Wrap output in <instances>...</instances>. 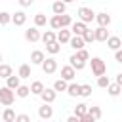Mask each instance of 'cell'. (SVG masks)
Returning a JSON list of instances; mask_svg holds the SVG:
<instances>
[{"instance_id":"74e56055","label":"cell","mask_w":122,"mask_h":122,"mask_svg":"<svg viewBox=\"0 0 122 122\" xmlns=\"http://www.w3.org/2000/svg\"><path fill=\"white\" fill-rule=\"evenodd\" d=\"M71 23H72L71 15H67V11L61 13V27H71Z\"/></svg>"},{"instance_id":"277c9868","label":"cell","mask_w":122,"mask_h":122,"mask_svg":"<svg viewBox=\"0 0 122 122\" xmlns=\"http://www.w3.org/2000/svg\"><path fill=\"white\" fill-rule=\"evenodd\" d=\"M40 67H42V71H44L46 74H53V72L57 71V61H55L53 57H46Z\"/></svg>"},{"instance_id":"e575fe53","label":"cell","mask_w":122,"mask_h":122,"mask_svg":"<svg viewBox=\"0 0 122 122\" xmlns=\"http://www.w3.org/2000/svg\"><path fill=\"white\" fill-rule=\"evenodd\" d=\"M111 84V80H109V76H105V74H101V76H97V86L99 88H107Z\"/></svg>"},{"instance_id":"2e32d148","label":"cell","mask_w":122,"mask_h":122,"mask_svg":"<svg viewBox=\"0 0 122 122\" xmlns=\"http://www.w3.org/2000/svg\"><path fill=\"white\" fill-rule=\"evenodd\" d=\"M44 59H46V55H44V51H40V50H34V51L30 53V63H32V65H42Z\"/></svg>"},{"instance_id":"52a82bcc","label":"cell","mask_w":122,"mask_h":122,"mask_svg":"<svg viewBox=\"0 0 122 122\" xmlns=\"http://www.w3.org/2000/svg\"><path fill=\"white\" fill-rule=\"evenodd\" d=\"M40 97H42V101H44V103H53V101H55V97H57V92H55L53 88H44V90H42V93H40Z\"/></svg>"},{"instance_id":"484cf974","label":"cell","mask_w":122,"mask_h":122,"mask_svg":"<svg viewBox=\"0 0 122 122\" xmlns=\"http://www.w3.org/2000/svg\"><path fill=\"white\" fill-rule=\"evenodd\" d=\"M67 80H63V78H59V80H55L53 82V90L55 92H67Z\"/></svg>"},{"instance_id":"cb8c5ba5","label":"cell","mask_w":122,"mask_h":122,"mask_svg":"<svg viewBox=\"0 0 122 122\" xmlns=\"http://www.w3.org/2000/svg\"><path fill=\"white\" fill-rule=\"evenodd\" d=\"M40 40H42L44 44H50V42H55L57 38H55V32H53V30H46V32L40 36Z\"/></svg>"},{"instance_id":"d590c367","label":"cell","mask_w":122,"mask_h":122,"mask_svg":"<svg viewBox=\"0 0 122 122\" xmlns=\"http://www.w3.org/2000/svg\"><path fill=\"white\" fill-rule=\"evenodd\" d=\"M88 112H90L95 120H99V118H101V109H99V107H88Z\"/></svg>"},{"instance_id":"ac0fdd59","label":"cell","mask_w":122,"mask_h":122,"mask_svg":"<svg viewBox=\"0 0 122 122\" xmlns=\"http://www.w3.org/2000/svg\"><path fill=\"white\" fill-rule=\"evenodd\" d=\"M51 10H53V13H57V15H61V13H65V11H67V4H65L63 0H57V2H53V6H51Z\"/></svg>"},{"instance_id":"8992f818","label":"cell","mask_w":122,"mask_h":122,"mask_svg":"<svg viewBox=\"0 0 122 122\" xmlns=\"http://www.w3.org/2000/svg\"><path fill=\"white\" fill-rule=\"evenodd\" d=\"M74 76H76V69H74L72 65H65V67H61V78H63V80L72 82Z\"/></svg>"},{"instance_id":"d6986e66","label":"cell","mask_w":122,"mask_h":122,"mask_svg":"<svg viewBox=\"0 0 122 122\" xmlns=\"http://www.w3.org/2000/svg\"><path fill=\"white\" fill-rule=\"evenodd\" d=\"M107 92H109V95H111V97H116V95H120V93H122V86H120V84H116V82H114V84H109V86H107Z\"/></svg>"},{"instance_id":"3957f363","label":"cell","mask_w":122,"mask_h":122,"mask_svg":"<svg viewBox=\"0 0 122 122\" xmlns=\"http://www.w3.org/2000/svg\"><path fill=\"white\" fill-rule=\"evenodd\" d=\"M76 15H78V19H80V21H84L86 25H88V23H92V21L95 19V11H93L92 8H86V6H84V8H80V10L76 11Z\"/></svg>"},{"instance_id":"9c48e42d","label":"cell","mask_w":122,"mask_h":122,"mask_svg":"<svg viewBox=\"0 0 122 122\" xmlns=\"http://www.w3.org/2000/svg\"><path fill=\"white\" fill-rule=\"evenodd\" d=\"M38 116L42 120H48L53 116V107H50V103H44L42 107H38Z\"/></svg>"},{"instance_id":"5b68a950","label":"cell","mask_w":122,"mask_h":122,"mask_svg":"<svg viewBox=\"0 0 122 122\" xmlns=\"http://www.w3.org/2000/svg\"><path fill=\"white\" fill-rule=\"evenodd\" d=\"M71 36H72V32H71V29H69V27H61V29H59V32L55 34V38H57V42H59V44H69Z\"/></svg>"},{"instance_id":"5bb4252c","label":"cell","mask_w":122,"mask_h":122,"mask_svg":"<svg viewBox=\"0 0 122 122\" xmlns=\"http://www.w3.org/2000/svg\"><path fill=\"white\" fill-rule=\"evenodd\" d=\"M105 42H107V48H111L112 51L118 50V48H122V40H120V36H109Z\"/></svg>"},{"instance_id":"ee69618b","label":"cell","mask_w":122,"mask_h":122,"mask_svg":"<svg viewBox=\"0 0 122 122\" xmlns=\"http://www.w3.org/2000/svg\"><path fill=\"white\" fill-rule=\"evenodd\" d=\"M67 122H80V116L72 114V116H69V118H67Z\"/></svg>"},{"instance_id":"4fadbf2b","label":"cell","mask_w":122,"mask_h":122,"mask_svg":"<svg viewBox=\"0 0 122 122\" xmlns=\"http://www.w3.org/2000/svg\"><path fill=\"white\" fill-rule=\"evenodd\" d=\"M69 44H71V48H72V50H80V48H84V46H86V42H84V38H82L80 34H74V36H71Z\"/></svg>"},{"instance_id":"8fae6325","label":"cell","mask_w":122,"mask_h":122,"mask_svg":"<svg viewBox=\"0 0 122 122\" xmlns=\"http://www.w3.org/2000/svg\"><path fill=\"white\" fill-rule=\"evenodd\" d=\"M86 29H88V27H86V23H84V21H80V19H78V21H74V23H71V32H72V34H80V36H82V32H84Z\"/></svg>"},{"instance_id":"ffe728a7","label":"cell","mask_w":122,"mask_h":122,"mask_svg":"<svg viewBox=\"0 0 122 122\" xmlns=\"http://www.w3.org/2000/svg\"><path fill=\"white\" fill-rule=\"evenodd\" d=\"M29 93H30V86H23V84H19V86H17V90H15V95H17V97H21V99L29 97Z\"/></svg>"},{"instance_id":"30bf717a","label":"cell","mask_w":122,"mask_h":122,"mask_svg":"<svg viewBox=\"0 0 122 122\" xmlns=\"http://www.w3.org/2000/svg\"><path fill=\"white\" fill-rule=\"evenodd\" d=\"M95 21H97V25H101V27H109V25H111V15H109L107 11L95 13Z\"/></svg>"},{"instance_id":"9a60e30c","label":"cell","mask_w":122,"mask_h":122,"mask_svg":"<svg viewBox=\"0 0 122 122\" xmlns=\"http://www.w3.org/2000/svg\"><path fill=\"white\" fill-rule=\"evenodd\" d=\"M25 21H27V13H25V11H15V13L11 15V23H15L17 27L25 25Z\"/></svg>"},{"instance_id":"ba28073f","label":"cell","mask_w":122,"mask_h":122,"mask_svg":"<svg viewBox=\"0 0 122 122\" xmlns=\"http://www.w3.org/2000/svg\"><path fill=\"white\" fill-rule=\"evenodd\" d=\"M40 36H42V34H40V30H38V27H36V25L25 30V38H27L29 42H38V40H40Z\"/></svg>"},{"instance_id":"d6a6232c","label":"cell","mask_w":122,"mask_h":122,"mask_svg":"<svg viewBox=\"0 0 122 122\" xmlns=\"http://www.w3.org/2000/svg\"><path fill=\"white\" fill-rule=\"evenodd\" d=\"M80 95L82 97H90L92 95V86L90 84H80Z\"/></svg>"},{"instance_id":"603a6c76","label":"cell","mask_w":122,"mask_h":122,"mask_svg":"<svg viewBox=\"0 0 122 122\" xmlns=\"http://www.w3.org/2000/svg\"><path fill=\"white\" fill-rule=\"evenodd\" d=\"M67 93H69L71 97H76V95H80V84H74V82H71V84L67 86Z\"/></svg>"},{"instance_id":"7c38bea8","label":"cell","mask_w":122,"mask_h":122,"mask_svg":"<svg viewBox=\"0 0 122 122\" xmlns=\"http://www.w3.org/2000/svg\"><path fill=\"white\" fill-rule=\"evenodd\" d=\"M93 34H95V40H97V42H105V40L109 38V30H107V27H101V25L93 30Z\"/></svg>"},{"instance_id":"f1b7e54d","label":"cell","mask_w":122,"mask_h":122,"mask_svg":"<svg viewBox=\"0 0 122 122\" xmlns=\"http://www.w3.org/2000/svg\"><path fill=\"white\" fill-rule=\"evenodd\" d=\"M29 76H30V65L23 63L19 67V78H29Z\"/></svg>"},{"instance_id":"7402d4cb","label":"cell","mask_w":122,"mask_h":122,"mask_svg":"<svg viewBox=\"0 0 122 122\" xmlns=\"http://www.w3.org/2000/svg\"><path fill=\"white\" fill-rule=\"evenodd\" d=\"M21 82H19V76H13V74H10L8 78H6V86L8 88H11V90H17V86H19Z\"/></svg>"},{"instance_id":"1f68e13d","label":"cell","mask_w":122,"mask_h":122,"mask_svg":"<svg viewBox=\"0 0 122 122\" xmlns=\"http://www.w3.org/2000/svg\"><path fill=\"white\" fill-rule=\"evenodd\" d=\"M46 21H48V19H46L44 13H36V15H34V25H36V27H44Z\"/></svg>"},{"instance_id":"d4e9b609","label":"cell","mask_w":122,"mask_h":122,"mask_svg":"<svg viewBox=\"0 0 122 122\" xmlns=\"http://www.w3.org/2000/svg\"><path fill=\"white\" fill-rule=\"evenodd\" d=\"M82 38H84V42H86V44L95 42V34H93V30H92V29H86V30L82 32Z\"/></svg>"},{"instance_id":"836d02e7","label":"cell","mask_w":122,"mask_h":122,"mask_svg":"<svg viewBox=\"0 0 122 122\" xmlns=\"http://www.w3.org/2000/svg\"><path fill=\"white\" fill-rule=\"evenodd\" d=\"M84 112H88V105H86V103H78V105L74 107V114H76V116H82Z\"/></svg>"},{"instance_id":"f546056e","label":"cell","mask_w":122,"mask_h":122,"mask_svg":"<svg viewBox=\"0 0 122 122\" xmlns=\"http://www.w3.org/2000/svg\"><path fill=\"white\" fill-rule=\"evenodd\" d=\"M42 90H44V84H42V82H38V80H36V82H32V84H30V93L40 95V93H42Z\"/></svg>"},{"instance_id":"6da1fadb","label":"cell","mask_w":122,"mask_h":122,"mask_svg":"<svg viewBox=\"0 0 122 122\" xmlns=\"http://www.w3.org/2000/svg\"><path fill=\"white\" fill-rule=\"evenodd\" d=\"M13 101H15V90H11V88H8V86L0 88V103H2L4 107H10Z\"/></svg>"},{"instance_id":"60d3db41","label":"cell","mask_w":122,"mask_h":122,"mask_svg":"<svg viewBox=\"0 0 122 122\" xmlns=\"http://www.w3.org/2000/svg\"><path fill=\"white\" fill-rule=\"evenodd\" d=\"M15 120H17V122H29L30 116H29V114H15Z\"/></svg>"},{"instance_id":"7bdbcfd3","label":"cell","mask_w":122,"mask_h":122,"mask_svg":"<svg viewBox=\"0 0 122 122\" xmlns=\"http://www.w3.org/2000/svg\"><path fill=\"white\" fill-rule=\"evenodd\" d=\"M17 2H19V4L23 6V8H29V6H30V4L34 2V0H17Z\"/></svg>"},{"instance_id":"b9f144b4","label":"cell","mask_w":122,"mask_h":122,"mask_svg":"<svg viewBox=\"0 0 122 122\" xmlns=\"http://www.w3.org/2000/svg\"><path fill=\"white\" fill-rule=\"evenodd\" d=\"M114 59L122 65V50H120V48H118V50H114Z\"/></svg>"},{"instance_id":"f6af8a7d","label":"cell","mask_w":122,"mask_h":122,"mask_svg":"<svg viewBox=\"0 0 122 122\" xmlns=\"http://www.w3.org/2000/svg\"><path fill=\"white\" fill-rule=\"evenodd\" d=\"M114 82H116V84H120V86H122V72H118V74H116V80H114Z\"/></svg>"},{"instance_id":"83f0119b","label":"cell","mask_w":122,"mask_h":122,"mask_svg":"<svg viewBox=\"0 0 122 122\" xmlns=\"http://www.w3.org/2000/svg\"><path fill=\"white\" fill-rule=\"evenodd\" d=\"M50 27H51L53 30H59V29H61V15L55 13V15L50 19Z\"/></svg>"},{"instance_id":"e0dca14e","label":"cell","mask_w":122,"mask_h":122,"mask_svg":"<svg viewBox=\"0 0 122 122\" xmlns=\"http://www.w3.org/2000/svg\"><path fill=\"white\" fill-rule=\"evenodd\" d=\"M69 61H71V65H72L76 71H82V69L86 67V61H82L80 57H76V53H74V55H71V57H69Z\"/></svg>"},{"instance_id":"8d00e7d4","label":"cell","mask_w":122,"mask_h":122,"mask_svg":"<svg viewBox=\"0 0 122 122\" xmlns=\"http://www.w3.org/2000/svg\"><path fill=\"white\" fill-rule=\"evenodd\" d=\"M11 21V13L8 11H0V25H8Z\"/></svg>"},{"instance_id":"bcb514c9","label":"cell","mask_w":122,"mask_h":122,"mask_svg":"<svg viewBox=\"0 0 122 122\" xmlns=\"http://www.w3.org/2000/svg\"><path fill=\"white\" fill-rule=\"evenodd\" d=\"M63 2H65V4H71V2H74V0H63Z\"/></svg>"},{"instance_id":"f35d334b","label":"cell","mask_w":122,"mask_h":122,"mask_svg":"<svg viewBox=\"0 0 122 122\" xmlns=\"http://www.w3.org/2000/svg\"><path fill=\"white\" fill-rule=\"evenodd\" d=\"M76 57H80L82 61H88V59H90V53H88V50L80 48V50H76Z\"/></svg>"},{"instance_id":"44dd1931","label":"cell","mask_w":122,"mask_h":122,"mask_svg":"<svg viewBox=\"0 0 122 122\" xmlns=\"http://www.w3.org/2000/svg\"><path fill=\"white\" fill-rule=\"evenodd\" d=\"M46 51L51 53V55H55V53L61 51V44H59L57 40H55V42H50V44H46Z\"/></svg>"},{"instance_id":"ab89813d","label":"cell","mask_w":122,"mask_h":122,"mask_svg":"<svg viewBox=\"0 0 122 122\" xmlns=\"http://www.w3.org/2000/svg\"><path fill=\"white\" fill-rule=\"evenodd\" d=\"M80 122H95V118H93L90 112H84V114L80 116Z\"/></svg>"},{"instance_id":"7a4b0ae2","label":"cell","mask_w":122,"mask_h":122,"mask_svg":"<svg viewBox=\"0 0 122 122\" xmlns=\"http://www.w3.org/2000/svg\"><path fill=\"white\" fill-rule=\"evenodd\" d=\"M90 65H92V72H93V76H101V74L107 72V65H105V61H103L101 57H92Z\"/></svg>"},{"instance_id":"4316f807","label":"cell","mask_w":122,"mask_h":122,"mask_svg":"<svg viewBox=\"0 0 122 122\" xmlns=\"http://www.w3.org/2000/svg\"><path fill=\"white\" fill-rule=\"evenodd\" d=\"M2 118H4V122H15V111L8 107L4 111V114H2Z\"/></svg>"},{"instance_id":"7dc6e473","label":"cell","mask_w":122,"mask_h":122,"mask_svg":"<svg viewBox=\"0 0 122 122\" xmlns=\"http://www.w3.org/2000/svg\"><path fill=\"white\" fill-rule=\"evenodd\" d=\"M0 63H2V53H0Z\"/></svg>"},{"instance_id":"4dcf8cb0","label":"cell","mask_w":122,"mask_h":122,"mask_svg":"<svg viewBox=\"0 0 122 122\" xmlns=\"http://www.w3.org/2000/svg\"><path fill=\"white\" fill-rule=\"evenodd\" d=\"M10 74H13L11 72V67L6 65V63H0V78H8Z\"/></svg>"}]
</instances>
